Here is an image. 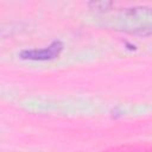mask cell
Wrapping results in <instances>:
<instances>
[{
  "label": "cell",
  "mask_w": 152,
  "mask_h": 152,
  "mask_svg": "<svg viewBox=\"0 0 152 152\" xmlns=\"http://www.w3.org/2000/svg\"><path fill=\"white\" fill-rule=\"evenodd\" d=\"M107 25L133 33H152V8L132 7L118 10L104 18Z\"/></svg>",
  "instance_id": "1"
},
{
  "label": "cell",
  "mask_w": 152,
  "mask_h": 152,
  "mask_svg": "<svg viewBox=\"0 0 152 152\" xmlns=\"http://www.w3.org/2000/svg\"><path fill=\"white\" fill-rule=\"evenodd\" d=\"M63 49V45L59 40L52 42L48 48L44 49H33V50H24L20 56L24 59L32 61H48L57 57Z\"/></svg>",
  "instance_id": "2"
}]
</instances>
